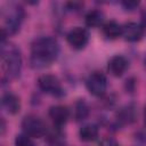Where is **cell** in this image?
Instances as JSON below:
<instances>
[{
    "mask_svg": "<svg viewBox=\"0 0 146 146\" xmlns=\"http://www.w3.org/2000/svg\"><path fill=\"white\" fill-rule=\"evenodd\" d=\"M122 35L127 41L136 42L144 35V26L133 22L125 23L122 26Z\"/></svg>",
    "mask_w": 146,
    "mask_h": 146,
    "instance_id": "obj_9",
    "label": "cell"
},
{
    "mask_svg": "<svg viewBox=\"0 0 146 146\" xmlns=\"http://www.w3.org/2000/svg\"><path fill=\"white\" fill-rule=\"evenodd\" d=\"M121 5H122V7H123L125 10L132 11V10H135V9L139 6V2H138V1H122Z\"/></svg>",
    "mask_w": 146,
    "mask_h": 146,
    "instance_id": "obj_18",
    "label": "cell"
},
{
    "mask_svg": "<svg viewBox=\"0 0 146 146\" xmlns=\"http://www.w3.org/2000/svg\"><path fill=\"white\" fill-rule=\"evenodd\" d=\"M66 39H67L68 44L73 49L80 50V49H83L87 46V43L89 41V32L84 27L76 26L67 33Z\"/></svg>",
    "mask_w": 146,
    "mask_h": 146,
    "instance_id": "obj_7",
    "label": "cell"
},
{
    "mask_svg": "<svg viewBox=\"0 0 146 146\" xmlns=\"http://www.w3.org/2000/svg\"><path fill=\"white\" fill-rule=\"evenodd\" d=\"M1 104H2V107L9 114H16L21 110V100H19V97L16 96L15 94H11V92H7V94H5L2 96Z\"/></svg>",
    "mask_w": 146,
    "mask_h": 146,
    "instance_id": "obj_11",
    "label": "cell"
},
{
    "mask_svg": "<svg viewBox=\"0 0 146 146\" xmlns=\"http://www.w3.org/2000/svg\"><path fill=\"white\" fill-rule=\"evenodd\" d=\"M15 146H35V144L33 143L30 136L25 133H21L17 135L15 138Z\"/></svg>",
    "mask_w": 146,
    "mask_h": 146,
    "instance_id": "obj_17",
    "label": "cell"
},
{
    "mask_svg": "<svg viewBox=\"0 0 146 146\" xmlns=\"http://www.w3.org/2000/svg\"><path fill=\"white\" fill-rule=\"evenodd\" d=\"M99 146H120V145H119V143L115 139L108 137V138H104L99 143Z\"/></svg>",
    "mask_w": 146,
    "mask_h": 146,
    "instance_id": "obj_19",
    "label": "cell"
},
{
    "mask_svg": "<svg viewBox=\"0 0 146 146\" xmlns=\"http://www.w3.org/2000/svg\"><path fill=\"white\" fill-rule=\"evenodd\" d=\"M103 33L107 39H117L122 35V26L115 21H110L103 25Z\"/></svg>",
    "mask_w": 146,
    "mask_h": 146,
    "instance_id": "obj_13",
    "label": "cell"
},
{
    "mask_svg": "<svg viewBox=\"0 0 146 146\" xmlns=\"http://www.w3.org/2000/svg\"><path fill=\"white\" fill-rule=\"evenodd\" d=\"M144 121H145V123H146V106H145V108H144Z\"/></svg>",
    "mask_w": 146,
    "mask_h": 146,
    "instance_id": "obj_20",
    "label": "cell"
},
{
    "mask_svg": "<svg viewBox=\"0 0 146 146\" xmlns=\"http://www.w3.org/2000/svg\"><path fill=\"white\" fill-rule=\"evenodd\" d=\"M136 107L132 104H129L124 107H122L117 113V121H120L123 124H130L136 120Z\"/></svg>",
    "mask_w": 146,
    "mask_h": 146,
    "instance_id": "obj_12",
    "label": "cell"
},
{
    "mask_svg": "<svg viewBox=\"0 0 146 146\" xmlns=\"http://www.w3.org/2000/svg\"><path fill=\"white\" fill-rule=\"evenodd\" d=\"M144 65H145V67H146V56H145V58H144Z\"/></svg>",
    "mask_w": 146,
    "mask_h": 146,
    "instance_id": "obj_21",
    "label": "cell"
},
{
    "mask_svg": "<svg viewBox=\"0 0 146 146\" xmlns=\"http://www.w3.org/2000/svg\"><path fill=\"white\" fill-rule=\"evenodd\" d=\"M89 114V107L83 99H79L74 105V119L76 121H83Z\"/></svg>",
    "mask_w": 146,
    "mask_h": 146,
    "instance_id": "obj_16",
    "label": "cell"
},
{
    "mask_svg": "<svg viewBox=\"0 0 146 146\" xmlns=\"http://www.w3.org/2000/svg\"><path fill=\"white\" fill-rule=\"evenodd\" d=\"M86 84H87L88 91L91 95L96 97H100L106 91L107 80H106V76L102 72H94L88 76Z\"/></svg>",
    "mask_w": 146,
    "mask_h": 146,
    "instance_id": "obj_6",
    "label": "cell"
},
{
    "mask_svg": "<svg viewBox=\"0 0 146 146\" xmlns=\"http://www.w3.org/2000/svg\"><path fill=\"white\" fill-rule=\"evenodd\" d=\"M38 86L43 92L48 95H51L55 97H62L64 95V89L60 84V81L55 75H51V74L41 75L38 79Z\"/></svg>",
    "mask_w": 146,
    "mask_h": 146,
    "instance_id": "obj_5",
    "label": "cell"
},
{
    "mask_svg": "<svg viewBox=\"0 0 146 146\" xmlns=\"http://www.w3.org/2000/svg\"><path fill=\"white\" fill-rule=\"evenodd\" d=\"M59 54V44L51 36L35 39L31 46L30 63L33 68H43L56 60Z\"/></svg>",
    "mask_w": 146,
    "mask_h": 146,
    "instance_id": "obj_1",
    "label": "cell"
},
{
    "mask_svg": "<svg viewBox=\"0 0 146 146\" xmlns=\"http://www.w3.org/2000/svg\"><path fill=\"white\" fill-rule=\"evenodd\" d=\"M104 21V14L100 10H91L86 15V24L89 27H98Z\"/></svg>",
    "mask_w": 146,
    "mask_h": 146,
    "instance_id": "obj_15",
    "label": "cell"
},
{
    "mask_svg": "<svg viewBox=\"0 0 146 146\" xmlns=\"http://www.w3.org/2000/svg\"><path fill=\"white\" fill-rule=\"evenodd\" d=\"M22 67V56L19 49L10 42H1V70L2 79L16 78Z\"/></svg>",
    "mask_w": 146,
    "mask_h": 146,
    "instance_id": "obj_2",
    "label": "cell"
},
{
    "mask_svg": "<svg viewBox=\"0 0 146 146\" xmlns=\"http://www.w3.org/2000/svg\"><path fill=\"white\" fill-rule=\"evenodd\" d=\"M68 116L70 111L66 106L56 105L49 108V117L51 119L54 125H56L57 128H62L63 125H65V123L68 120Z\"/></svg>",
    "mask_w": 146,
    "mask_h": 146,
    "instance_id": "obj_8",
    "label": "cell"
},
{
    "mask_svg": "<svg viewBox=\"0 0 146 146\" xmlns=\"http://www.w3.org/2000/svg\"><path fill=\"white\" fill-rule=\"evenodd\" d=\"M99 133L98 127L96 124H84L80 130H79V137L82 141H92L97 139Z\"/></svg>",
    "mask_w": 146,
    "mask_h": 146,
    "instance_id": "obj_14",
    "label": "cell"
},
{
    "mask_svg": "<svg viewBox=\"0 0 146 146\" xmlns=\"http://www.w3.org/2000/svg\"><path fill=\"white\" fill-rule=\"evenodd\" d=\"M108 71L111 72L112 75L114 76H121L128 68V60L124 56L121 55H115L113 56L107 64Z\"/></svg>",
    "mask_w": 146,
    "mask_h": 146,
    "instance_id": "obj_10",
    "label": "cell"
},
{
    "mask_svg": "<svg viewBox=\"0 0 146 146\" xmlns=\"http://www.w3.org/2000/svg\"><path fill=\"white\" fill-rule=\"evenodd\" d=\"M22 128H23L24 133L32 138L43 137L47 130L43 121L35 115H26L23 119Z\"/></svg>",
    "mask_w": 146,
    "mask_h": 146,
    "instance_id": "obj_4",
    "label": "cell"
},
{
    "mask_svg": "<svg viewBox=\"0 0 146 146\" xmlns=\"http://www.w3.org/2000/svg\"><path fill=\"white\" fill-rule=\"evenodd\" d=\"M1 17L3 25L1 27V42L6 41V36L16 33L24 18V9L19 5H9L8 9H2Z\"/></svg>",
    "mask_w": 146,
    "mask_h": 146,
    "instance_id": "obj_3",
    "label": "cell"
}]
</instances>
